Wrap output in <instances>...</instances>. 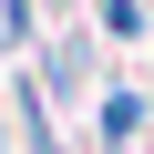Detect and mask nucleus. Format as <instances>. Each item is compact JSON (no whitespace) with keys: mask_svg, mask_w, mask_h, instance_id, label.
I'll return each instance as SVG.
<instances>
[{"mask_svg":"<svg viewBox=\"0 0 154 154\" xmlns=\"http://www.w3.org/2000/svg\"><path fill=\"white\" fill-rule=\"evenodd\" d=\"M82 93H93V41L82 31L41 41V103H82Z\"/></svg>","mask_w":154,"mask_h":154,"instance_id":"1","label":"nucleus"},{"mask_svg":"<svg viewBox=\"0 0 154 154\" xmlns=\"http://www.w3.org/2000/svg\"><path fill=\"white\" fill-rule=\"evenodd\" d=\"M134 134H144V93H123V82H113V93H103V144L123 154Z\"/></svg>","mask_w":154,"mask_h":154,"instance_id":"2","label":"nucleus"},{"mask_svg":"<svg viewBox=\"0 0 154 154\" xmlns=\"http://www.w3.org/2000/svg\"><path fill=\"white\" fill-rule=\"evenodd\" d=\"M144 31H154L144 0H103V41H144Z\"/></svg>","mask_w":154,"mask_h":154,"instance_id":"3","label":"nucleus"}]
</instances>
